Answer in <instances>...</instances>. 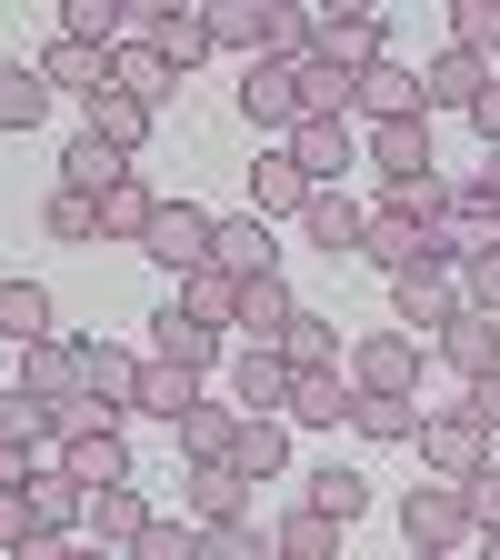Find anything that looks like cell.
<instances>
[{
    "label": "cell",
    "instance_id": "obj_1",
    "mask_svg": "<svg viewBox=\"0 0 500 560\" xmlns=\"http://www.w3.org/2000/svg\"><path fill=\"white\" fill-rule=\"evenodd\" d=\"M311 60L371 70V60H391V21L371 11V0H311Z\"/></svg>",
    "mask_w": 500,
    "mask_h": 560
},
{
    "label": "cell",
    "instance_id": "obj_2",
    "mask_svg": "<svg viewBox=\"0 0 500 560\" xmlns=\"http://www.w3.org/2000/svg\"><path fill=\"white\" fill-rule=\"evenodd\" d=\"M210 231H221V221H210L200 200H161L151 231H140V260H161L171 280H190V270H210Z\"/></svg>",
    "mask_w": 500,
    "mask_h": 560
},
{
    "label": "cell",
    "instance_id": "obj_3",
    "mask_svg": "<svg viewBox=\"0 0 500 560\" xmlns=\"http://www.w3.org/2000/svg\"><path fill=\"white\" fill-rule=\"evenodd\" d=\"M400 540H410V550H461V540H470V490H461V480L400 490Z\"/></svg>",
    "mask_w": 500,
    "mask_h": 560
},
{
    "label": "cell",
    "instance_id": "obj_4",
    "mask_svg": "<svg viewBox=\"0 0 500 560\" xmlns=\"http://www.w3.org/2000/svg\"><path fill=\"white\" fill-rule=\"evenodd\" d=\"M130 31L151 40L171 70H200L210 50H221V40H210V11H190V0H130Z\"/></svg>",
    "mask_w": 500,
    "mask_h": 560
},
{
    "label": "cell",
    "instance_id": "obj_5",
    "mask_svg": "<svg viewBox=\"0 0 500 560\" xmlns=\"http://www.w3.org/2000/svg\"><path fill=\"white\" fill-rule=\"evenodd\" d=\"M350 390H371V400H420V340H410V330H371L361 350H350Z\"/></svg>",
    "mask_w": 500,
    "mask_h": 560
},
{
    "label": "cell",
    "instance_id": "obj_6",
    "mask_svg": "<svg viewBox=\"0 0 500 560\" xmlns=\"http://www.w3.org/2000/svg\"><path fill=\"white\" fill-rule=\"evenodd\" d=\"M391 301H400V330H451V320L470 311V291H461V270H451V260L400 270V280H391Z\"/></svg>",
    "mask_w": 500,
    "mask_h": 560
},
{
    "label": "cell",
    "instance_id": "obj_7",
    "mask_svg": "<svg viewBox=\"0 0 500 560\" xmlns=\"http://www.w3.org/2000/svg\"><path fill=\"white\" fill-rule=\"evenodd\" d=\"M420 460L441 480H470V470H490V431L470 410H420Z\"/></svg>",
    "mask_w": 500,
    "mask_h": 560
},
{
    "label": "cell",
    "instance_id": "obj_8",
    "mask_svg": "<svg viewBox=\"0 0 500 560\" xmlns=\"http://www.w3.org/2000/svg\"><path fill=\"white\" fill-rule=\"evenodd\" d=\"M350 110H361L371 130H391V120H431V110H420V70H400V60L350 70Z\"/></svg>",
    "mask_w": 500,
    "mask_h": 560
},
{
    "label": "cell",
    "instance_id": "obj_9",
    "mask_svg": "<svg viewBox=\"0 0 500 560\" xmlns=\"http://www.w3.org/2000/svg\"><path fill=\"white\" fill-rule=\"evenodd\" d=\"M241 120H251L260 140H291V130H301V81H291L280 60H251V70H241Z\"/></svg>",
    "mask_w": 500,
    "mask_h": 560
},
{
    "label": "cell",
    "instance_id": "obj_10",
    "mask_svg": "<svg viewBox=\"0 0 500 560\" xmlns=\"http://www.w3.org/2000/svg\"><path fill=\"white\" fill-rule=\"evenodd\" d=\"M361 260L400 280V270H420V260H441V231H420L410 210H391V200H381V210H371V231H361Z\"/></svg>",
    "mask_w": 500,
    "mask_h": 560
},
{
    "label": "cell",
    "instance_id": "obj_11",
    "mask_svg": "<svg viewBox=\"0 0 500 560\" xmlns=\"http://www.w3.org/2000/svg\"><path fill=\"white\" fill-rule=\"evenodd\" d=\"M111 60H120V50H91V40H50V50H40V81H50V91H70V101L91 110L101 91H120V70H111Z\"/></svg>",
    "mask_w": 500,
    "mask_h": 560
},
{
    "label": "cell",
    "instance_id": "obj_12",
    "mask_svg": "<svg viewBox=\"0 0 500 560\" xmlns=\"http://www.w3.org/2000/svg\"><path fill=\"white\" fill-rule=\"evenodd\" d=\"M81 400H101L111 420L140 400V350H120V340H81Z\"/></svg>",
    "mask_w": 500,
    "mask_h": 560
},
{
    "label": "cell",
    "instance_id": "obj_13",
    "mask_svg": "<svg viewBox=\"0 0 500 560\" xmlns=\"http://www.w3.org/2000/svg\"><path fill=\"white\" fill-rule=\"evenodd\" d=\"M181 501H190V521H200V530H221V521H251V480H241L231 460H190Z\"/></svg>",
    "mask_w": 500,
    "mask_h": 560
},
{
    "label": "cell",
    "instance_id": "obj_14",
    "mask_svg": "<svg viewBox=\"0 0 500 560\" xmlns=\"http://www.w3.org/2000/svg\"><path fill=\"white\" fill-rule=\"evenodd\" d=\"M50 460L81 480V490H120L130 480V441L120 431H70V441H50Z\"/></svg>",
    "mask_w": 500,
    "mask_h": 560
},
{
    "label": "cell",
    "instance_id": "obj_15",
    "mask_svg": "<svg viewBox=\"0 0 500 560\" xmlns=\"http://www.w3.org/2000/svg\"><path fill=\"white\" fill-rule=\"evenodd\" d=\"M280 151L311 171V190H340V171L361 161V140H350V120H301L291 140H280Z\"/></svg>",
    "mask_w": 500,
    "mask_h": 560
},
{
    "label": "cell",
    "instance_id": "obj_16",
    "mask_svg": "<svg viewBox=\"0 0 500 560\" xmlns=\"http://www.w3.org/2000/svg\"><path fill=\"white\" fill-rule=\"evenodd\" d=\"M210 270H231V280H270V270H280V250H270V221H260V210H241V221H221V231H210Z\"/></svg>",
    "mask_w": 500,
    "mask_h": 560
},
{
    "label": "cell",
    "instance_id": "obj_17",
    "mask_svg": "<svg viewBox=\"0 0 500 560\" xmlns=\"http://www.w3.org/2000/svg\"><path fill=\"white\" fill-rule=\"evenodd\" d=\"M251 210H260V221H301V210H311V171L291 151H260L251 161Z\"/></svg>",
    "mask_w": 500,
    "mask_h": 560
},
{
    "label": "cell",
    "instance_id": "obj_18",
    "mask_svg": "<svg viewBox=\"0 0 500 560\" xmlns=\"http://www.w3.org/2000/svg\"><path fill=\"white\" fill-rule=\"evenodd\" d=\"M231 470L260 490V480H280V470H291V420H280V410H241V441H231Z\"/></svg>",
    "mask_w": 500,
    "mask_h": 560
},
{
    "label": "cell",
    "instance_id": "obj_19",
    "mask_svg": "<svg viewBox=\"0 0 500 560\" xmlns=\"http://www.w3.org/2000/svg\"><path fill=\"white\" fill-rule=\"evenodd\" d=\"M231 400L260 420V410H291V361H280V350H231Z\"/></svg>",
    "mask_w": 500,
    "mask_h": 560
},
{
    "label": "cell",
    "instance_id": "obj_20",
    "mask_svg": "<svg viewBox=\"0 0 500 560\" xmlns=\"http://www.w3.org/2000/svg\"><path fill=\"white\" fill-rule=\"evenodd\" d=\"M350 400H361L350 371H291V410H280V420H301V431H340Z\"/></svg>",
    "mask_w": 500,
    "mask_h": 560
},
{
    "label": "cell",
    "instance_id": "obj_21",
    "mask_svg": "<svg viewBox=\"0 0 500 560\" xmlns=\"http://www.w3.org/2000/svg\"><path fill=\"white\" fill-rule=\"evenodd\" d=\"M431 350H441L461 381H490V371H500V320H490V311H461L451 330H431Z\"/></svg>",
    "mask_w": 500,
    "mask_h": 560
},
{
    "label": "cell",
    "instance_id": "obj_22",
    "mask_svg": "<svg viewBox=\"0 0 500 560\" xmlns=\"http://www.w3.org/2000/svg\"><path fill=\"white\" fill-rule=\"evenodd\" d=\"M291 311H301V301H291V280L270 270V280H241V320H231V330H241L251 350H280V330H291Z\"/></svg>",
    "mask_w": 500,
    "mask_h": 560
},
{
    "label": "cell",
    "instance_id": "obj_23",
    "mask_svg": "<svg viewBox=\"0 0 500 560\" xmlns=\"http://www.w3.org/2000/svg\"><path fill=\"white\" fill-rule=\"evenodd\" d=\"M480 250H500V210H490L480 190H451V221H441V260L461 270V260H480Z\"/></svg>",
    "mask_w": 500,
    "mask_h": 560
},
{
    "label": "cell",
    "instance_id": "obj_24",
    "mask_svg": "<svg viewBox=\"0 0 500 560\" xmlns=\"http://www.w3.org/2000/svg\"><path fill=\"white\" fill-rule=\"evenodd\" d=\"M31 521H40V530H60V540H81V521H91V490L70 480L60 460H40V480H31Z\"/></svg>",
    "mask_w": 500,
    "mask_h": 560
},
{
    "label": "cell",
    "instance_id": "obj_25",
    "mask_svg": "<svg viewBox=\"0 0 500 560\" xmlns=\"http://www.w3.org/2000/svg\"><path fill=\"white\" fill-rule=\"evenodd\" d=\"M480 91H490V60H470V50H441L420 70V110H470Z\"/></svg>",
    "mask_w": 500,
    "mask_h": 560
},
{
    "label": "cell",
    "instance_id": "obj_26",
    "mask_svg": "<svg viewBox=\"0 0 500 560\" xmlns=\"http://www.w3.org/2000/svg\"><path fill=\"white\" fill-rule=\"evenodd\" d=\"M371 171L400 190V180H420V171H441L431 161V120H391V130H371Z\"/></svg>",
    "mask_w": 500,
    "mask_h": 560
},
{
    "label": "cell",
    "instance_id": "obj_27",
    "mask_svg": "<svg viewBox=\"0 0 500 560\" xmlns=\"http://www.w3.org/2000/svg\"><path fill=\"white\" fill-rule=\"evenodd\" d=\"M151 521H161V511H151V501H140V490L120 480V490H91V521H81V540H111V550H130Z\"/></svg>",
    "mask_w": 500,
    "mask_h": 560
},
{
    "label": "cell",
    "instance_id": "obj_28",
    "mask_svg": "<svg viewBox=\"0 0 500 560\" xmlns=\"http://www.w3.org/2000/svg\"><path fill=\"white\" fill-rule=\"evenodd\" d=\"M301 231L340 260V250H361V231H371V210L350 200V190H311V210H301Z\"/></svg>",
    "mask_w": 500,
    "mask_h": 560
},
{
    "label": "cell",
    "instance_id": "obj_29",
    "mask_svg": "<svg viewBox=\"0 0 500 560\" xmlns=\"http://www.w3.org/2000/svg\"><path fill=\"white\" fill-rule=\"evenodd\" d=\"M21 390H31V400H81V340L21 350Z\"/></svg>",
    "mask_w": 500,
    "mask_h": 560
},
{
    "label": "cell",
    "instance_id": "obj_30",
    "mask_svg": "<svg viewBox=\"0 0 500 560\" xmlns=\"http://www.w3.org/2000/svg\"><path fill=\"white\" fill-rule=\"evenodd\" d=\"M151 361H181V371H210V361H221V330H200L181 301L151 320Z\"/></svg>",
    "mask_w": 500,
    "mask_h": 560
},
{
    "label": "cell",
    "instance_id": "obj_31",
    "mask_svg": "<svg viewBox=\"0 0 500 560\" xmlns=\"http://www.w3.org/2000/svg\"><path fill=\"white\" fill-rule=\"evenodd\" d=\"M0 340H11V350L60 340V330H50V291H40V280H0Z\"/></svg>",
    "mask_w": 500,
    "mask_h": 560
},
{
    "label": "cell",
    "instance_id": "obj_32",
    "mask_svg": "<svg viewBox=\"0 0 500 560\" xmlns=\"http://www.w3.org/2000/svg\"><path fill=\"white\" fill-rule=\"evenodd\" d=\"M120 180H130V161L111 151V140H91V130H81V140H70V151H60V190L101 200V190H120Z\"/></svg>",
    "mask_w": 500,
    "mask_h": 560
},
{
    "label": "cell",
    "instance_id": "obj_33",
    "mask_svg": "<svg viewBox=\"0 0 500 560\" xmlns=\"http://www.w3.org/2000/svg\"><path fill=\"white\" fill-rule=\"evenodd\" d=\"M231 441H241V400H190L181 410V451L190 460H231Z\"/></svg>",
    "mask_w": 500,
    "mask_h": 560
},
{
    "label": "cell",
    "instance_id": "obj_34",
    "mask_svg": "<svg viewBox=\"0 0 500 560\" xmlns=\"http://www.w3.org/2000/svg\"><path fill=\"white\" fill-rule=\"evenodd\" d=\"M151 120H161V110H151V101H130V91H101V101H91V140H111L120 161L151 140Z\"/></svg>",
    "mask_w": 500,
    "mask_h": 560
},
{
    "label": "cell",
    "instance_id": "obj_35",
    "mask_svg": "<svg viewBox=\"0 0 500 560\" xmlns=\"http://www.w3.org/2000/svg\"><path fill=\"white\" fill-rule=\"evenodd\" d=\"M280 361H291V371H340V320L291 311V330H280Z\"/></svg>",
    "mask_w": 500,
    "mask_h": 560
},
{
    "label": "cell",
    "instance_id": "obj_36",
    "mask_svg": "<svg viewBox=\"0 0 500 560\" xmlns=\"http://www.w3.org/2000/svg\"><path fill=\"white\" fill-rule=\"evenodd\" d=\"M190 400H200V371H181V361H140V400H130V410H161L171 431H181Z\"/></svg>",
    "mask_w": 500,
    "mask_h": 560
},
{
    "label": "cell",
    "instance_id": "obj_37",
    "mask_svg": "<svg viewBox=\"0 0 500 560\" xmlns=\"http://www.w3.org/2000/svg\"><path fill=\"white\" fill-rule=\"evenodd\" d=\"M111 70H120V91H130V101H151V110H161V101L181 91V70H171V60L151 50V40H120V60H111Z\"/></svg>",
    "mask_w": 500,
    "mask_h": 560
},
{
    "label": "cell",
    "instance_id": "obj_38",
    "mask_svg": "<svg viewBox=\"0 0 500 560\" xmlns=\"http://www.w3.org/2000/svg\"><path fill=\"white\" fill-rule=\"evenodd\" d=\"M181 311H190L200 330H231V320H241V280H231V270H190V280H181Z\"/></svg>",
    "mask_w": 500,
    "mask_h": 560
},
{
    "label": "cell",
    "instance_id": "obj_39",
    "mask_svg": "<svg viewBox=\"0 0 500 560\" xmlns=\"http://www.w3.org/2000/svg\"><path fill=\"white\" fill-rule=\"evenodd\" d=\"M50 110V81H40V60H0V130H31Z\"/></svg>",
    "mask_w": 500,
    "mask_h": 560
},
{
    "label": "cell",
    "instance_id": "obj_40",
    "mask_svg": "<svg viewBox=\"0 0 500 560\" xmlns=\"http://www.w3.org/2000/svg\"><path fill=\"white\" fill-rule=\"evenodd\" d=\"M151 210H161V200H151V180L130 171L120 190H101V241H130V250H140V231H151Z\"/></svg>",
    "mask_w": 500,
    "mask_h": 560
},
{
    "label": "cell",
    "instance_id": "obj_41",
    "mask_svg": "<svg viewBox=\"0 0 500 560\" xmlns=\"http://www.w3.org/2000/svg\"><path fill=\"white\" fill-rule=\"evenodd\" d=\"M270 540H280V560H340V521H330V511H311V501L280 521Z\"/></svg>",
    "mask_w": 500,
    "mask_h": 560
},
{
    "label": "cell",
    "instance_id": "obj_42",
    "mask_svg": "<svg viewBox=\"0 0 500 560\" xmlns=\"http://www.w3.org/2000/svg\"><path fill=\"white\" fill-rule=\"evenodd\" d=\"M291 81H301V120H350V70H330V60H301Z\"/></svg>",
    "mask_w": 500,
    "mask_h": 560
},
{
    "label": "cell",
    "instance_id": "obj_43",
    "mask_svg": "<svg viewBox=\"0 0 500 560\" xmlns=\"http://www.w3.org/2000/svg\"><path fill=\"white\" fill-rule=\"evenodd\" d=\"M311 511H330V521L350 530V521L371 511V480H361V470H340V460H330V470H311Z\"/></svg>",
    "mask_w": 500,
    "mask_h": 560
},
{
    "label": "cell",
    "instance_id": "obj_44",
    "mask_svg": "<svg viewBox=\"0 0 500 560\" xmlns=\"http://www.w3.org/2000/svg\"><path fill=\"white\" fill-rule=\"evenodd\" d=\"M350 431H361V441H420V400H350Z\"/></svg>",
    "mask_w": 500,
    "mask_h": 560
},
{
    "label": "cell",
    "instance_id": "obj_45",
    "mask_svg": "<svg viewBox=\"0 0 500 560\" xmlns=\"http://www.w3.org/2000/svg\"><path fill=\"white\" fill-rule=\"evenodd\" d=\"M451 50L500 60V0H451Z\"/></svg>",
    "mask_w": 500,
    "mask_h": 560
},
{
    "label": "cell",
    "instance_id": "obj_46",
    "mask_svg": "<svg viewBox=\"0 0 500 560\" xmlns=\"http://www.w3.org/2000/svg\"><path fill=\"white\" fill-rule=\"evenodd\" d=\"M200 560H280V540L260 521H221V530H200Z\"/></svg>",
    "mask_w": 500,
    "mask_h": 560
},
{
    "label": "cell",
    "instance_id": "obj_47",
    "mask_svg": "<svg viewBox=\"0 0 500 560\" xmlns=\"http://www.w3.org/2000/svg\"><path fill=\"white\" fill-rule=\"evenodd\" d=\"M40 231H50V241H101V200L50 190V200H40Z\"/></svg>",
    "mask_w": 500,
    "mask_h": 560
},
{
    "label": "cell",
    "instance_id": "obj_48",
    "mask_svg": "<svg viewBox=\"0 0 500 560\" xmlns=\"http://www.w3.org/2000/svg\"><path fill=\"white\" fill-rule=\"evenodd\" d=\"M210 40L241 50V60H260V0H210Z\"/></svg>",
    "mask_w": 500,
    "mask_h": 560
},
{
    "label": "cell",
    "instance_id": "obj_49",
    "mask_svg": "<svg viewBox=\"0 0 500 560\" xmlns=\"http://www.w3.org/2000/svg\"><path fill=\"white\" fill-rule=\"evenodd\" d=\"M391 210H410L420 231H441V221H451V180H441V171H420V180H400V190H391Z\"/></svg>",
    "mask_w": 500,
    "mask_h": 560
},
{
    "label": "cell",
    "instance_id": "obj_50",
    "mask_svg": "<svg viewBox=\"0 0 500 560\" xmlns=\"http://www.w3.org/2000/svg\"><path fill=\"white\" fill-rule=\"evenodd\" d=\"M130 560H200V521H151L130 540Z\"/></svg>",
    "mask_w": 500,
    "mask_h": 560
},
{
    "label": "cell",
    "instance_id": "obj_51",
    "mask_svg": "<svg viewBox=\"0 0 500 560\" xmlns=\"http://www.w3.org/2000/svg\"><path fill=\"white\" fill-rule=\"evenodd\" d=\"M461 291H470V311H490V320H500V250L461 260Z\"/></svg>",
    "mask_w": 500,
    "mask_h": 560
},
{
    "label": "cell",
    "instance_id": "obj_52",
    "mask_svg": "<svg viewBox=\"0 0 500 560\" xmlns=\"http://www.w3.org/2000/svg\"><path fill=\"white\" fill-rule=\"evenodd\" d=\"M461 490H470V530H500V460H490V470H470Z\"/></svg>",
    "mask_w": 500,
    "mask_h": 560
},
{
    "label": "cell",
    "instance_id": "obj_53",
    "mask_svg": "<svg viewBox=\"0 0 500 560\" xmlns=\"http://www.w3.org/2000/svg\"><path fill=\"white\" fill-rule=\"evenodd\" d=\"M31 530H40V521H31V490H0V560H11Z\"/></svg>",
    "mask_w": 500,
    "mask_h": 560
},
{
    "label": "cell",
    "instance_id": "obj_54",
    "mask_svg": "<svg viewBox=\"0 0 500 560\" xmlns=\"http://www.w3.org/2000/svg\"><path fill=\"white\" fill-rule=\"evenodd\" d=\"M40 480V451L31 441H0V490H31Z\"/></svg>",
    "mask_w": 500,
    "mask_h": 560
},
{
    "label": "cell",
    "instance_id": "obj_55",
    "mask_svg": "<svg viewBox=\"0 0 500 560\" xmlns=\"http://www.w3.org/2000/svg\"><path fill=\"white\" fill-rule=\"evenodd\" d=\"M461 410H470V420H480V431L500 441V371H490V381H470V400H461Z\"/></svg>",
    "mask_w": 500,
    "mask_h": 560
},
{
    "label": "cell",
    "instance_id": "obj_56",
    "mask_svg": "<svg viewBox=\"0 0 500 560\" xmlns=\"http://www.w3.org/2000/svg\"><path fill=\"white\" fill-rule=\"evenodd\" d=\"M470 130H480V140H490V151H500V70H490V91H480V101H470Z\"/></svg>",
    "mask_w": 500,
    "mask_h": 560
},
{
    "label": "cell",
    "instance_id": "obj_57",
    "mask_svg": "<svg viewBox=\"0 0 500 560\" xmlns=\"http://www.w3.org/2000/svg\"><path fill=\"white\" fill-rule=\"evenodd\" d=\"M11 560H70V540H60V530H31V540H21Z\"/></svg>",
    "mask_w": 500,
    "mask_h": 560
},
{
    "label": "cell",
    "instance_id": "obj_58",
    "mask_svg": "<svg viewBox=\"0 0 500 560\" xmlns=\"http://www.w3.org/2000/svg\"><path fill=\"white\" fill-rule=\"evenodd\" d=\"M70 560H130V550H111V540H70Z\"/></svg>",
    "mask_w": 500,
    "mask_h": 560
},
{
    "label": "cell",
    "instance_id": "obj_59",
    "mask_svg": "<svg viewBox=\"0 0 500 560\" xmlns=\"http://www.w3.org/2000/svg\"><path fill=\"white\" fill-rule=\"evenodd\" d=\"M470 190H480V200H490V210H500V151H490V171H480V180H470Z\"/></svg>",
    "mask_w": 500,
    "mask_h": 560
},
{
    "label": "cell",
    "instance_id": "obj_60",
    "mask_svg": "<svg viewBox=\"0 0 500 560\" xmlns=\"http://www.w3.org/2000/svg\"><path fill=\"white\" fill-rule=\"evenodd\" d=\"M480 560H500V530H480Z\"/></svg>",
    "mask_w": 500,
    "mask_h": 560
},
{
    "label": "cell",
    "instance_id": "obj_61",
    "mask_svg": "<svg viewBox=\"0 0 500 560\" xmlns=\"http://www.w3.org/2000/svg\"><path fill=\"white\" fill-rule=\"evenodd\" d=\"M410 560H451V550H410Z\"/></svg>",
    "mask_w": 500,
    "mask_h": 560
},
{
    "label": "cell",
    "instance_id": "obj_62",
    "mask_svg": "<svg viewBox=\"0 0 500 560\" xmlns=\"http://www.w3.org/2000/svg\"><path fill=\"white\" fill-rule=\"evenodd\" d=\"M0 361H11V340H0Z\"/></svg>",
    "mask_w": 500,
    "mask_h": 560
},
{
    "label": "cell",
    "instance_id": "obj_63",
    "mask_svg": "<svg viewBox=\"0 0 500 560\" xmlns=\"http://www.w3.org/2000/svg\"><path fill=\"white\" fill-rule=\"evenodd\" d=\"M490 70H500V60H490Z\"/></svg>",
    "mask_w": 500,
    "mask_h": 560
}]
</instances>
